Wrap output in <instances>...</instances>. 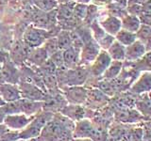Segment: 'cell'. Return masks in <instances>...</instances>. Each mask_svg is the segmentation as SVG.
I'll use <instances>...</instances> for the list:
<instances>
[{
    "label": "cell",
    "mask_w": 151,
    "mask_h": 141,
    "mask_svg": "<svg viewBox=\"0 0 151 141\" xmlns=\"http://www.w3.org/2000/svg\"><path fill=\"white\" fill-rule=\"evenodd\" d=\"M75 123L63 114H53L40 135L39 141H69L73 136Z\"/></svg>",
    "instance_id": "cell-1"
},
{
    "label": "cell",
    "mask_w": 151,
    "mask_h": 141,
    "mask_svg": "<svg viewBox=\"0 0 151 141\" xmlns=\"http://www.w3.org/2000/svg\"><path fill=\"white\" fill-rule=\"evenodd\" d=\"M56 74L57 81L58 84L60 83V86L65 87H74V86H80L86 82L88 78L89 72L86 68L78 67L73 69H57Z\"/></svg>",
    "instance_id": "cell-2"
},
{
    "label": "cell",
    "mask_w": 151,
    "mask_h": 141,
    "mask_svg": "<svg viewBox=\"0 0 151 141\" xmlns=\"http://www.w3.org/2000/svg\"><path fill=\"white\" fill-rule=\"evenodd\" d=\"M52 117H53V113L51 112L48 111L39 112V114L33 118L29 123L21 132L18 133L19 139L28 140V139H33L35 137H38L40 135L42 130L45 126V124L52 119Z\"/></svg>",
    "instance_id": "cell-3"
},
{
    "label": "cell",
    "mask_w": 151,
    "mask_h": 141,
    "mask_svg": "<svg viewBox=\"0 0 151 141\" xmlns=\"http://www.w3.org/2000/svg\"><path fill=\"white\" fill-rule=\"evenodd\" d=\"M49 37H51V35L48 30L29 26L23 33V42L30 49L37 48L41 47L45 41Z\"/></svg>",
    "instance_id": "cell-4"
},
{
    "label": "cell",
    "mask_w": 151,
    "mask_h": 141,
    "mask_svg": "<svg viewBox=\"0 0 151 141\" xmlns=\"http://www.w3.org/2000/svg\"><path fill=\"white\" fill-rule=\"evenodd\" d=\"M18 88L21 93V98L27 99V100L34 102L45 101L46 94L37 85L27 81H21Z\"/></svg>",
    "instance_id": "cell-5"
},
{
    "label": "cell",
    "mask_w": 151,
    "mask_h": 141,
    "mask_svg": "<svg viewBox=\"0 0 151 141\" xmlns=\"http://www.w3.org/2000/svg\"><path fill=\"white\" fill-rule=\"evenodd\" d=\"M88 89L80 86L63 88V96L70 105H81L86 102Z\"/></svg>",
    "instance_id": "cell-6"
},
{
    "label": "cell",
    "mask_w": 151,
    "mask_h": 141,
    "mask_svg": "<svg viewBox=\"0 0 151 141\" xmlns=\"http://www.w3.org/2000/svg\"><path fill=\"white\" fill-rule=\"evenodd\" d=\"M100 47L93 39L84 43L80 49L79 53V65H89L96 58L98 54L100 53Z\"/></svg>",
    "instance_id": "cell-7"
},
{
    "label": "cell",
    "mask_w": 151,
    "mask_h": 141,
    "mask_svg": "<svg viewBox=\"0 0 151 141\" xmlns=\"http://www.w3.org/2000/svg\"><path fill=\"white\" fill-rule=\"evenodd\" d=\"M111 62V58L108 55L107 51L101 50L98 54L96 58L91 63L90 67V73H92L93 76L100 77L103 75L104 72L107 70L109 65Z\"/></svg>",
    "instance_id": "cell-8"
},
{
    "label": "cell",
    "mask_w": 151,
    "mask_h": 141,
    "mask_svg": "<svg viewBox=\"0 0 151 141\" xmlns=\"http://www.w3.org/2000/svg\"><path fill=\"white\" fill-rule=\"evenodd\" d=\"M34 117H27L24 114H12L7 115L4 120V125L8 129L12 130H23L29 123Z\"/></svg>",
    "instance_id": "cell-9"
},
{
    "label": "cell",
    "mask_w": 151,
    "mask_h": 141,
    "mask_svg": "<svg viewBox=\"0 0 151 141\" xmlns=\"http://www.w3.org/2000/svg\"><path fill=\"white\" fill-rule=\"evenodd\" d=\"M147 52H150V51H147L145 45L143 42L136 40L134 42H132L130 45L126 47L125 60L129 61V62H134V61L143 58Z\"/></svg>",
    "instance_id": "cell-10"
},
{
    "label": "cell",
    "mask_w": 151,
    "mask_h": 141,
    "mask_svg": "<svg viewBox=\"0 0 151 141\" xmlns=\"http://www.w3.org/2000/svg\"><path fill=\"white\" fill-rule=\"evenodd\" d=\"M0 98L4 103H12L20 100L21 93L18 86L11 83L0 84Z\"/></svg>",
    "instance_id": "cell-11"
},
{
    "label": "cell",
    "mask_w": 151,
    "mask_h": 141,
    "mask_svg": "<svg viewBox=\"0 0 151 141\" xmlns=\"http://www.w3.org/2000/svg\"><path fill=\"white\" fill-rule=\"evenodd\" d=\"M20 114H24L27 117H32L42 110V102H34L21 98L18 100Z\"/></svg>",
    "instance_id": "cell-12"
},
{
    "label": "cell",
    "mask_w": 151,
    "mask_h": 141,
    "mask_svg": "<svg viewBox=\"0 0 151 141\" xmlns=\"http://www.w3.org/2000/svg\"><path fill=\"white\" fill-rule=\"evenodd\" d=\"M30 48L24 43L23 41H17L13 43L11 50V58L14 63H23L27 60Z\"/></svg>",
    "instance_id": "cell-13"
},
{
    "label": "cell",
    "mask_w": 151,
    "mask_h": 141,
    "mask_svg": "<svg viewBox=\"0 0 151 141\" xmlns=\"http://www.w3.org/2000/svg\"><path fill=\"white\" fill-rule=\"evenodd\" d=\"M79 53L80 49L70 47L68 49L63 51V58L64 68L66 69H73L79 66Z\"/></svg>",
    "instance_id": "cell-14"
},
{
    "label": "cell",
    "mask_w": 151,
    "mask_h": 141,
    "mask_svg": "<svg viewBox=\"0 0 151 141\" xmlns=\"http://www.w3.org/2000/svg\"><path fill=\"white\" fill-rule=\"evenodd\" d=\"M151 88V76L150 72H144L138 80L131 86V91L133 93L141 94L149 92Z\"/></svg>",
    "instance_id": "cell-15"
},
{
    "label": "cell",
    "mask_w": 151,
    "mask_h": 141,
    "mask_svg": "<svg viewBox=\"0 0 151 141\" xmlns=\"http://www.w3.org/2000/svg\"><path fill=\"white\" fill-rule=\"evenodd\" d=\"M48 58L49 56L47 55L46 51L41 46V47H37V48L30 49L29 53L27 55V60L33 66L40 67V66H42L48 59Z\"/></svg>",
    "instance_id": "cell-16"
},
{
    "label": "cell",
    "mask_w": 151,
    "mask_h": 141,
    "mask_svg": "<svg viewBox=\"0 0 151 141\" xmlns=\"http://www.w3.org/2000/svg\"><path fill=\"white\" fill-rule=\"evenodd\" d=\"M99 26L107 34L114 37L116 33L121 29V20L113 16H108L103 21H100Z\"/></svg>",
    "instance_id": "cell-17"
},
{
    "label": "cell",
    "mask_w": 151,
    "mask_h": 141,
    "mask_svg": "<svg viewBox=\"0 0 151 141\" xmlns=\"http://www.w3.org/2000/svg\"><path fill=\"white\" fill-rule=\"evenodd\" d=\"M1 78L5 80L6 83L16 85L19 80V73L12 63L8 61L4 63V67L1 68Z\"/></svg>",
    "instance_id": "cell-18"
},
{
    "label": "cell",
    "mask_w": 151,
    "mask_h": 141,
    "mask_svg": "<svg viewBox=\"0 0 151 141\" xmlns=\"http://www.w3.org/2000/svg\"><path fill=\"white\" fill-rule=\"evenodd\" d=\"M61 114L65 116L66 118H68L71 120H80L83 118H85V112L83 110V108L80 107L78 105H66L63 109L60 110Z\"/></svg>",
    "instance_id": "cell-19"
},
{
    "label": "cell",
    "mask_w": 151,
    "mask_h": 141,
    "mask_svg": "<svg viewBox=\"0 0 151 141\" xmlns=\"http://www.w3.org/2000/svg\"><path fill=\"white\" fill-rule=\"evenodd\" d=\"M108 55L110 56L111 60L115 61H122L125 60V54H126V47L123 46L118 41H114L112 42V44L109 47L107 50Z\"/></svg>",
    "instance_id": "cell-20"
},
{
    "label": "cell",
    "mask_w": 151,
    "mask_h": 141,
    "mask_svg": "<svg viewBox=\"0 0 151 141\" xmlns=\"http://www.w3.org/2000/svg\"><path fill=\"white\" fill-rule=\"evenodd\" d=\"M140 26H141V22L137 16L127 14L126 16H124L121 19V28L129 32L136 33Z\"/></svg>",
    "instance_id": "cell-21"
},
{
    "label": "cell",
    "mask_w": 151,
    "mask_h": 141,
    "mask_svg": "<svg viewBox=\"0 0 151 141\" xmlns=\"http://www.w3.org/2000/svg\"><path fill=\"white\" fill-rule=\"evenodd\" d=\"M123 68L122 61H115L111 60V64L109 65L107 70L104 72L102 77L105 80H113L119 76V74Z\"/></svg>",
    "instance_id": "cell-22"
},
{
    "label": "cell",
    "mask_w": 151,
    "mask_h": 141,
    "mask_svg": "<svg viewBox=\"0 0 151 141\" xmlns=\"http://www.w3.org/2000/svg\"><path fill=\"white\" fill-rule=\"evenodd\" d=\"M136 39L145 45L147 51H150V41H151V28L150 26L142 25L135 33Z\"/></svg>",
    "instance_id": "cell-23"
},
{
    "label": "cell",
    "mask_w": 151,
    "mask_h": 141,
    "mask_svg": "<svg viewBox=\"0 0 151 141\" xmlns=\"http://www.w3.org/2000/svg\"><path fill=\"white\" fill-rule=\"evenodd\" d=\"M114 39L116 41H118L119 43H121L125 47L130 45L132 42H134L137 40L135 33L125 30V29H123V28H121V29L116 33V35L114 36Z\"/></svg>",
    "instance_id": "cell-24"
},
{
    "label": "cell",
    "mask_w": 151,
    "mask_h": 141,
    "mask_svg": "<svg viewBox=\"0 0 151 141\" xmlns=\"http://www.w3.org/2000/svg\"><path fill=\"white\" fill-rule=\"evenodd\" d=\"M57 41H58L59 49L63 51L72 47V38H71V31L61 29L58 35L56 36Z\"/></svg>",
    "instance_id": "cell-25"
},
{
    "label": "cell",
    "mask_w": 151,
    "mask_h": 141,
    "mask_svg": "<svg viewBox=\"0 0 151 141\" xmlns=\"http://www.w3.org/2000/svg\"><path fill=\"white\" fill-rule=\"evenodd\" d=\"M33 3L39 11L45 12L56 9L59 6L58 0H33Z\"/></svg>",
    "instance_id": "cell-26"
},
{
    "label": "cell",
    "mask_w": 151,
    "mask_h": 141,
    "mask_svg": "<svg viewBox=\"0 0 151 141\" xmlns=\"http://www.w3.org/2000/svg\"><path fill=\"white\" fill-rule=\"evenodd\" d=\"M141 117L140 113L135 110H119V112L116 114V118L119 120L122 121H134L135 119H139Z\"/></svg>",
    "instance_id": "cell-27"
},
{
    "label": "cell",
    "mask_w": 151,
    "mask_h": 141,
    "mask_svg": "<svg viewBox=\"0 0 151 141\" xmlns=\"http://www.w3.org/2000/svg\"><path fill=\"white\" fill-rule=\"evenodd\" d=\"M137 111L143 116L149 117L150 115V100L147 95H145L144 98L140 99L139 101L136 102Z\"/></svg>",
    "instance_id": "cell-28"
},
{
    "label": "cell",
    "mask_w": 151,
    "mask_h": 141,
    "mask_svg": "<svg viewBox=\"0 0 151 141\" xmlns=\"http://www.w3.org/2000/svg\"><path fill=\"white\" fill-rule=\"evenodd\" d=\"M42 47L46 51L48 56H50L51 55H53L54 53H56V52H58L60 50L58 41H57V38L53 36L47 38L44 43H42Z\"/></svg>",
    "instance_id": "cell-29"
},
{
    "label": "cell",
    "mask_w": 151,
    "mask_h": 141,
    "mask_svg": "<svg viewBox=\"0 0 151 141\" xmlns=\"http://www.w3.org/2000/svg\"><path fill=\"white\" fill-rule=\"evenodd\" d=\"M150 52H147L143 58L134 61V62H130L133 63V66L135 69H138L139 70H143V72H149L150 70Z\"/></svg>",
    "instance_id": "cell-30"
},
{
    "label": "cell",
    "mask_w": 151,
    "mask_h": 141,
    "mask_svg": "<svg viewBox=\"0 0 151 141\" xmlns=\"http://www.w3.org/2000/svg\"><path fill=\"white\" fill-rule=\"evenodd\" d=\"M87 9H88L87 4L77 3V4H75L74 9H73V15L78 21L81 22L84 20L85 17H86Z\"/></svg>",
    "instance_id": "cell-31"
},
{
    "label": "cell",
    "mask_w": 151,
    "mask_h": 141,
    "mask_svg": "<svg viewBox=\"0 0 151 141\" xmlns=\"http://www.w3.org/2000/svg\"><path fill=\"white\" fill-rule=\"evenodd\" d=\"M108 9H109V12L111 13V16L116 17L118 19H120V20L127 14L125 8H122L112 2L108 5Z\"/></svg>",
    "instance_id": "cell-32"
},
{
    "label": "cell",
    "mask_w": 151,
    "mask_h": 141,
    "mask_svg": "<svg viewBox=\"0 0 151 141\" xmlns=\"http://www.w3.org/2000/svg\"><path fill=\"white\" fill-rule=\"evenodd\" d=\"M51 62L55 65V67L57 69H63L64 68V64H63V51L59 50L58 52H56L53 55H51L48 58Z\"/></svg>",
    "instance_id": "cell-33"
},
{
    "label": "cell",
    "mask_w": 151,
    "mask_h": 141,
    "mask_svg": "<svg viewBox=\"0 0 151 141\" xmlns=\"http://www.w3.org/2000/svg\"><path fill=\"white\" fill-rule=\"evenodd\" d=\"M97 7L96 5H88V9H87V14H86V17L84 19V22L86 24H92L93 21H96L94 19L97 16Z\"/></svg>",
    "instance_id": "cell-34"
},
{
    "label": "cell",
    "mask_w": 151,
    "mask_h": 141,
    "mask_svg": "<svg viewBox=\"0 0 151 141\" xmlns=\"http://www.w3.org/2000/svg\"><path fill=\"white\" fill-rule=\"evenodd\" d=\"M91 1H93V5H108L111 4L112 2V0H91Z\"/></svg>",
    "instance_id": "cell-35"
},
{
    "label": "cell",
    "mask_w": 151,
    "mask_h": 141,
    "mask_svg": "<svg viewBox=\"0 0 151 141\" xmlns=\"http://www.w3.org/2000/svg\"><path fill=\"white\" fill-rule=\"evenodd\" d=\"M112 3H114L118 6H120L122 8H127V0H112Z\"/></svg>",
    "instance_id": "cell-36"
},
{
    "label": "cell",
    "mask_w": 151,
    "mask_h": 141,
    "mask_svg": "<svg viewBox=\"0 0 151 141\" xmlns=\"http://www.w3.org/2000/svg\"><path fill=\"white\" fill-rule=\"evenodd\" d=\"M7 53H5V52L0 48V64L1 63H5L7 61Z\"/></svg>",
    "instance_id": "cell-37"
},
{
    "label": "cell",
    "mask_w": 151,
    "mask_h": 141,
    "mask_svg": "<svg viewBox=\"0 0 151 141\" xmlns=\"http://www.w3.org/2000/svg\"><path fill=\"white\" fill-rule=\"evenodd\" d=\"M148 0H127V5L129 4H137V5H143Z\"/></svg>",
    "instance_id": "cell-38"
},
{
    "label": "cell",
    "mask_w": 151,
    "mask_h": 141,
    "mask_svg": "<svg viewBox=\"0 0 151 141\" xmlns=\"http://www.w3.org/2000/svg\"><path fill=\"white\" fill-rule=\"evenodd\" d=\"M9 132V129L4 124H0V137Z\"/></svg>",
    "instance_id": "cell-39"
},
{
    "label": "cell",
    "mask_w": 151,
    "mask_h": 141,
    "mask_svg": "<svg viewBox=\"0 0 151 141\" xmlns=\"http://www.w3.org/2000/svg\"><path fill=\"white\" fill-rule=\"evenodd\" d=\"M6 114L4 113V111L0 108V124H3L4 123V120H5V118H6Z\"/></svg>",
    "instance_id": "cell-40"
},
{
    "label": "cell",
    "mask_w": 151,
    "mask_h": 141,
    "mask_svg": "<svg viewBox=\"0 0 151 141\" xmlns=\"http://www.w3.org/2000/svg\"><path fill=\"white\" fill-rule=\"evenodd\" d=\"M71 141H93L92 138H73Z\"/></svg>",
    "instance_id": "cell-41"
},
{
    "label": "cell",
    "mask_w": 151,
    "mask_h": 141,
    "mask_svg": "<svg viewBox=\"0 0 151 141\" xmlns=\"http://www.w3.org/2000/svg\"><path fill=\"white\" fill-rule=\"evenodd\" d=\"M71 0H58V2H59V4H64V3H68V2H70Z\"/></svg>",
    "instance_id": "cell-42"
},
{
    "label": "cell",
    "mask_w": 151,
    "mask_h": 141,
    "mask_svg": "<svg viewBox=\"0 0 151 141\" xmlns=\"http://www.w3.org/2000/svg\"><path fill=\"white\" fill-rule=\"evenodd\" d=\"M91 0H78V3H82V4H87Z\"/></svg>",
    "instance_id": "cell-43"
},
{
    "label": "cell",
    "mask_w": 151,
    "mask_h": 141,
    "mask_svg": "<svg viewBox=\"0 0 151 141\" xmlns=\"http://www.w3.org/2000/svg\"><path fill=\"white\" fill-rule=\"evenodd\" d=\"M4 103H4V101L2 100V99H1V98H0V106H1V105H4Z\"/></svg>",
    "instance_id": "cell-44"
},
{
    "label": "cell",
    "mask_w": 151,
    "mask_h": 141,
    "mask_svg": "<svg viewBox=\"0 0 151 141\" xmlns=\"http://www.w3.org/2000/svg\"><path fill=\"white\" fill-rule=\"evenodd\" d=\"M15 141H27V140H22V139H18V140H15Z\"/></svg>",
    "instance_id": "cell-45"
}]
</instances>
